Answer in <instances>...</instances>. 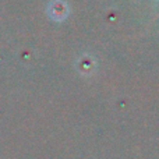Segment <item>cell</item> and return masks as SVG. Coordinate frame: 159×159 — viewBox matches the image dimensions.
Here are the masks:
<instances>
[{"label": "cell", "instance_id": "cell-1", "mask_svg": "<svg viewBox=\"0 0 159 159\" xmlns=\"http://www.w3.org/2000/svg\"><path fill=\"white\" fill-rule=\"evenodd\" d=\"M49 16L52 17L53 20H56V21L64 20L67 16V4L60 2V0L52 2V4H50V7H49Z\"/></svg>", "mask_w": 159, "mask_h": 159}]
</instances>
